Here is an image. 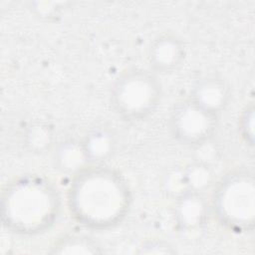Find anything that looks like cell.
<instances>
[{"label":"cell","mask_w":255,"mask_h":255,"mask_svg":"<svg viewBox=\"0 0 255 255\" xmlns=\"http://www.w3.org/2000/svg\"><path fill=\"white\" fill-rule=\"evenodd\" d=\"M131 199L124 175L103 164L75 174L67 191L71 216L81 226L99 231L119 225L128 213Z\"/></svg>","instance_id":"cell-1"},{"label":"cell","mask_w":255,"mask_h":255,"mask_svg":"<svg viewBox=\"0 0 255 255\" xmlns=\"http://www.w3.org/2000/svg\"><path fill=\"white\" fill-rule=\"evenodd\" d=\"M61 209L57 187L42 175L17 176L7 182L1 192L2 224L17 235L33 236L46 232L57 222Z\"/></svg>","instance_id":"cell-2"},{"label":"cell","mask_w":255,"mask_h":255,"mask_svg":"<svg viewBox=\"0 0 255 255\" xmlns=\"http://www.w3.org/2000/svg\"><path fill=\"white\" fill-rule=\"evenodd\" d=\"M218 222L225 228L246 233L253 230L255 220V181L245 168L227 172L213 189L210 203Z\"/></svg>","instance_id":"cell-3"},{"label":"cell","mask_w":255,"mask_h":255,"mask_svg":"<svg viewBox=\"0 0 255 255\" xmlns=\"http://www.w3.org/2000/svg\"><path fill=\"white\" fill-rule=\"evenodd\" d=\"M161 98L162 86L157 76L141 68L123 72L110 91L113 110L128 122H139L148 118L159 106Z\"/></svg>","instance_id":"cell-4"},{"label":"cell","mask_w":255,"mask_h":255,"mask_svg":"<svg viewBox=\"0 0 255 255\" xmlns=\"http://www.w3.org/2000/svg\"><path fill=\"white\" fill-rule=\"evenodd\" d=\"M217 124L218 116L202 109L189 98L173 107L168 121L172 137L189 147H200L208 142L214 135Z\"/></svg>","instance_id":"cell-5"},{"label":"cell","mask_w":255,"mask_h":255,"mask_svg":"<svg viewBox=\"0 0 255 255\" xmlns=\"http://www.w3.org/2000/svg\"><path fill=\"white\" fill-rule=\"evenodd\" d=\"M186 58V46L172 32H163L154 37L147 47V62L156 73L170 74L177 71Z\"/></svg>","instance_id":"cell-6"},{"label":"cell","mask_w":255,"mask_h":255,"mask_svg":"<svg viewBox=\"0 0 255 255\" xmlns=\"http://www.w3.org/2000/svg\"><path fill=\"white\" fill-rule=\"evenodd\" d=\"M189 99L202 109L219 117L229 105L231 89L223 78L206 76L193 85Z\"/></svg>","instance_id":"cell-7"},{"label":"cell","mask_w":255,"mask_h":255,"mask_svg":"<svg viewBox=\"0 0 255 255\" xmlns=\"http://www.w3.org/2000/svg\"><path fill=\"white\" fill-rule=\"evenodd\" d=\"M208 213V203L200 192L185 190L176 196L174 219L184 230H192L201 226Z\"/></svg>","instance_id":"cell-8"},{"label":"cell","mask_w":255,"mask_h":255,"mask_svg":"<svg viewBox=\"0 0 255 255\" xmlns=\"http://www.w3.org/2000/svg\"><path fill=\"white\" fill-rule=\"evenodd\" d=\"M89 163L103 164L115 152L117 139L114 131L107 127L91 128L81 139Z\"/></svg>","instance_id":"cell-9"},{"label":"cell","mask_w":255,"mask_h":255,"mask_svg":"<svg viewBox=\"0 0 255 255\" xmlns=\"http://www.w3.org/2000/svg\"><path fill=\"white\" fill-rule=\"evenodd\" d=\"M53 162L57 170L64 174L75 175L90 164L82 141L68 138L59 142L53 152Z\"/></svg>","instance_id":"cell-10"},{"label":"cell","mask_w":255,"mask_h":255,"mask_svg":"<svg viewBox=\"0 0 255 255\" xmlns=\"http://www.w3.org/2000/svg\"><path fill=\"white\" fill-rule=\"evenodd\" d=\"M51 254H99L100 244L86 234H68L54 243L49 251Z\"/></svg>","instance_id":"cell-11"},{"label":"cell","mask_w":255,"mask_h":255,"mask_svg":"<svg viewBox=\"0 0 255 255\" xmlns=\"http://www.w3.org/2000/svg\"><path fill=\"white\" fill-rule=\"evenodd\" d=\"M53 139L52 128L43 122L31 123L23 132L24 145L29 151L34 153H42L50 149Z\"/></svg>","instance_id":"cell-12"},{"label":"cell","mask_w":255,"mask_h":255,"mask_svg":"<svg viewBox=\"0 0 255 255\" xmlns=\"http://www.w3.org/2000/svg\"><path fill=\"white\" fill-rule=\"evenodd\" d=\"M182 178L186 190L203 193L213 181V172L206 162L194 161L182 169Z\"/></svg>","instance_id":"cell-13"},{"label":"cell","mask_w":255,"mask_h":255,"mask_svg":"<svg viewBox=\"0 0 255 255\" xmlns=\"http://www.w3.org/2000/svg\"><path fill=\"white\" fill-rule=\"evenodd\" d=\"M238 131L242 139L253 146L254 142V106L249 104L246 106L238 119Z\"/></svg>","instance_id":"cell-14"},{"label":"cell","mask_w":255,"mask_h":255,"mask_svg":"<svg viewBox=\"0 0 255 255\" xmlns=\"http://www.w3.org/2000/svg\"><path fill=\"white\" fill-rule=\"evenodd\" d=\"M136 253L139 254H173L175 250L168 242L161 239H147L139 246Z\"/></svg>","instance_id":"cell-15"}]
</instances>
